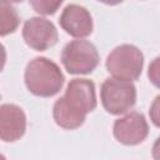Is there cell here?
Masks as SVG:
<instances>
[{"label": "cell", "instance_id": "4fadbf2b", "mask_svg": "<svg viewBox=\"0 0 160 160\" xmlns=\"http://www.w3.org/2000/svg\"><path fill=\"white\" fill-rule=\"evenodd\" d=\"M158 104H159V96L155 99V101H154V104L151 106V112H150L151 119H152V121H154V124L156 126H159V116L156 115L158 114Z\"/></svg>", "mask_w": 160, "mask_h": 160}, {"label": "cell", "instance_id": "7c38bea8", "mask_svg": "<svg viewBox=\"0 0 160 160\" xmlns=\"http://www.w3.org/2000/svg\"><path fill=\"white\" fill-rule=\"evenodd\" d=\"M158 61H159V59L156 58L154 60V62L151 64V66L149 68V78L156 86H158Z\"/></svg>", "mask_w": 160, "mask_h": 160}, {"label": "cell", "instance_id": "9a60e30c", "mask_svg": "<svg viewBox=\"0 0 160 160\" xmlns=\"http://www.w3.org/2000/svg\"><path fill=\"white\" fill-rule=\"evenodd\" d=\"M98 1H100L102 4H106V5H118V4L122 2L124 0H98Z\"/></svg>", "mask_w": 160, "mask_h": 160}, {"label": "cell", "instance_id": "9c48e42d", "mask_svg": "<svg viewBox=\"0 0 160 160\" xmlns=\"http://www.w3.org/2000/svg\"><path fill=\"white\" fill-rule=\"evenodd\" d=\"M26 130V116L24 110L15 104L0 106V140L14 142L24 136Z\"/></svg>", "mask_w": 160, "mask_h": 160}, {"label": "cell", "instance_id": "30bf717a", "mask_svg": "<svg viewBox=\"0 0 160 160\" xmlns=\"http://www.w3.org/2000/svg\"><path fill=\"white\" fill-rule=\"evenodd\" d=\"M20 19L11 4L0 1V36L12 34L19 26Z\"/></svg>", "mask_w": 160, "mask_h": 160}, {"label": "cell", "instance_id": "5b68a950", "mask_svg": "<svg viewBox=\"0 0 160 160\" xmlns=\"http://www.w3.org/2000/svg\"><path fill=\"white\" fill-rule=\"evenodd\" d=\"M100 99L109 114L121 115L135 105L136 88L131 81L109 78L101 84Z\"/></svg>", "mask_w": 160, "mask_h": 160}, {"label": "cell", "instance_id": "ba28073f", "mask_svg": "<svg viewBox=\"0 0 160 160\" xmlns=\"http://www.w3.org/2000/svg\"><path fill=\"white\" fill-rule=\"evenodd\" d=\"M60 26L65 32L74 38H86L92 32V18L89 10L78 4L68 5L59 19Z\"/></svg>", "mask_w": 160, "mask_h": 160}, {"label": "cell", "instance_id": "52a82bcc", "mask_svg": "<svg viewBox=\"0 0 160 160\" xmlns=\"http://www.w3.org/2000/svg\"><path fill=\"white\" fill-rule=\"evenodd\" d=\"M149 134V125L142 114L132 111L114 122V136L124 145H138Z\"/></svg>", "mask_w": 160, "mask_h": 160}, {"label": "cell", "instance_id": "3957f363", "mask_svg": "<svg viewBox=\"0 0 160 160\" xmlns=\"http://www.w3.org/2000/svg\"><path fill=\"white\" fill-rule=\"evenodd\" d=\"M106 70L115 79L134 81L141 75L144 55L134 45L122 44L116 46L106 58Z\"/></svg>", "mask_w": 160, "mask_h": 160}, {"label": "cell", "instance_id": "8fae6325", "mask_svg": "<svg viewBox=\"0 0 160 160\" xmlns=\"http://www.w3.org/2000/svg\"><path fill=\"white\" fill-rule=\"evenodd\" d=\"M64 0H29L32 9L40 15H52Z\"/></svg>", "mask_w": 160, "mask_h": 160}, {"label": "cell", "instance_id": "6da1fadb", "mask_svg": "<svg viewBox=\"0 0 160 160\" xmlns=\"http://www.w3.org/2000/svg\"><path fill=\"white\" fill-rule=\"evenodd\" d=\"M96 108L95 85L88 79H72L65 94L58 99L52 108L55 122L66 130L80 128L89 112Z\"/></svg>", "mask_w": 160, "mask_h": 160}, {"label": "cell", "instance_id": "2e32d148", "mask_svg": "<svg viewBox=\"0 0 160 160\" xmlns=\"http://www.w3.org/2000/svg\"><path fill=\"white\" fill-rule=\"evenodd\" d=\"M0 1H4V2H8V4H15V2H21L22 0H0Z\"/></svg>", "mask_w": 160, "mask_h": 160}, {"label": "cell", "instance_id": "277c9868", "mask_svg": "<svg viewBox=\"0 0 160 160\" xmlns=\"http://www.w3.org/2000/svg\"><path fill=\"white\" fill-rule=\"evenodd\" d=\"M100 58L94 44L88 40H72L61 52V62L66 71L72 75H86L99 65Z\"/></svg>", "mask_w": 160, "mask_h": 160}, {"label": "cell", "instance_id": "7a4b0ae2", "mask_svg": "<svg viewBox=\"0 0 160 160\" xmlns=\"http://www.w3.org/2000/svg\"><path fill=\"white\" fill-rule=\"evenodd\" d=\"M25 85L28 90L40 98L56 95L64 85V75L60 68L46 58L32 59L25 69Z\"/></svg>", "mask_w": 160, "mask_h": 160}, {"label": "cell", "instance_id": "5bb4252c", "mask_svg": "<svg viewBox=\"0 0 160 160\" xmlns=\"http://www.w3.org/2000/svg\"><path fill=\"white\" fill-rule=\"evenodd\" d=\"M5 62H6V50H5L4 45L0 42V71H2Z\"/></svg>", "mask_w": 160, "mask_h": 160}, {"label": "cell", "instance_id": "8992f818", "mask_svg": "<svg viewBox=\"0 0 160 160\" xmlns=\"http://www.w3.org/2000/svg\"><path fill=\"white\" fill-rule=\"evenodd\" d=\"M22 38L26 45L31 49L45 51L58 42V30L50 20L35 16L24 22Z\"/></svg>", "mask_w": 160, "mask_h": 160}]
</instances>
